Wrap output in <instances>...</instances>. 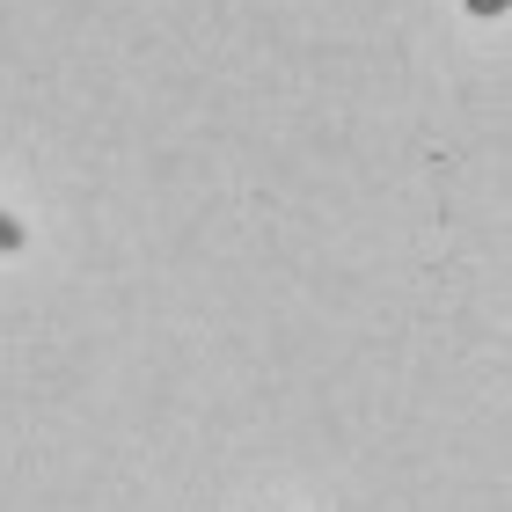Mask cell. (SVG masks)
<instances>
[{"mask_svg":"<svg viewBox=\"0 0 512 512\" xmlns=\"http://www.w3.org/2000/svg\"><path fill=\"white\" fill-rule=\"evenodd\" d=\"M505 8V0H469V15H498Z\"/></svg>","mask_w":512,"mask_h":512,"instance_id":"7a4b0ae2","label":"cell"},{"mask_svg":"<svg viewBox=\"0 0 512 512\" xmlns=\"http://www.w3.org/2000/svg\"><path fill=\"white\" fill-rule=\"evenodd\" d=\"M15 249H22V227H15L8 213H0V256H15Z\"/></svg>","mask_w":512,"mask_h":512,"instance_id":"6da1fadb","label":"cell"}]
</instances>
